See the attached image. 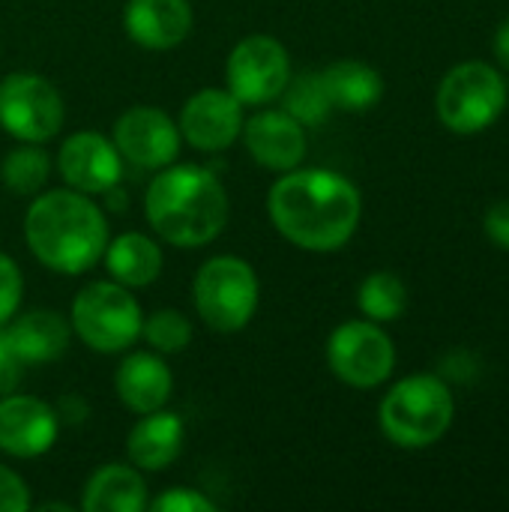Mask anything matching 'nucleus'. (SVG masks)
<instances>
[{"label":"nucleus","mask_w":509,"mask_h":512,"mask_svg":"<svg viewBox=\"0 0 509 512\" xmlns=\"http://www.w3.org/2000/svg\"><path fill=\"white\" fill-rule=\"evenodd\" d=\"M279 99H282V111H288L306 129H315V126L327 123V117L333 114V102L327 96V87L321 81V72L291 75V81L285 84V90H282Z\"/></svg>","instance_id":"obj_25"},{"label":"nucleus","mask_w":509,"mask_h":512,"mask_svg":"<svg viewBox=\"0 0 509 512\" xmlns=\"http://www.w3.org/2000/svg\"><path fill=\"white\" fill-rule=\"evenodd\" d=\"M36 510H39V512H51V510H57V512H72V507H69V504H57V501H48V504H39Z\"/></svg>","instance_id":"obj_34"},{"label":"nucleus","mask_w":509,"mask_h":512,"mask_svg":"<svg viewBox=\"0 0 509 512\" xmlns=\"http://www.w3.org/2000/svg\"><path fill=\"white\" fill-rule=\"evenodd\" d=\"M150 504L144 471H138L132 462H111L90 474L81 492V510L84 512H144Z\"/></svg>","instance_id":"obj_19"},{"label":"nucleus","mask_w":509,"mask_h":512,"mask_svg":"<svg viewBox=\"0 0 509 512\" xmlns=\"http://www.w3.org/2000/svg\"><path fill=\"white\" fill-rule=\"evenodd\" d=\"M327 366L342 384L354 390H375L393 375L396 348L381 324L345 321L327 339Z\"/></svg>","instance_id":"obj_10"},{"label":"nucleus","mask_w":509,"mask_h":512,"mask_svg":"<svg viewBox=\"0 0 509 512\" xmlns=\"http://www.w3.org/2000/svg\"><path fill=\"white\" fill-rule=\"evenodd\" d=\"M273 228L303 252H336L360 225V189L330 168H291L267 195Z\"/></svg>","instance_id":"obj_1"},{"label":"nucleus","mask_w":509,"mask_h":512,"mask_svg":"<svg viewBox=\"0 0 509 512\" xmlns=\"http://www.w3.org/2000/svg\"><path fill=\"white\" fill-rule=\"evenodd\" d=\"M483 228H486V237H489L495 246H501V249H507L509 252V201H498V204H492V207L486 210Z\"/></svg>","instance_id":"obj_31"},{"label":"nucleus","mask_w":509,"mask_h":512,"mask_svg":"<svg viewBox=\"0 0 509 512\" xmlns=\"http://www.w3.org/2000/svg\"><path fill=\"white\" fill-rule=\"evenodd\" d=\"M261 303V282L240 255H213L192 279L195 315L216 333H240L249 327Z\"/></svg>","instance_id":"obj_6"},{"label":"nucleus","mask_w":509,"mask_h":512,"mask_svg":"<svg viewBox=\"0 0 509 512\" xmlns=\"http://www.w3.org/2000/svg\"><path fill=\"white\" fill-rule=\"evenodd\" d=\"M243 120V102L228 87H204L183 102L177 126L189 147L201 153H222L240 141Z\"/></svg>","instance_id":"obj_12"},{"label":"nucleus","mask_w":509,"mask_h":512,"mask_svg":"<svg viewBox=\"0 0 509 512\" xmlns=\"http://www.w3.org/2000/svg\"><path fill=\"white\" fill-rule=\"evenodd\" d=\"M231 201L216 171L192 162H171L156 171L144 192L150 228L177 249L210 246L228 225Z\"/></svg>","instance_id":"obj_3"},{"label":"nucleus","mask_w":509,"mask_h":512,"mask_svg":"<svg viewBox=\"0 0 509 512\" xmlns=\"http://www.w3.org/2000/svg\"><path fill=\"white\" fill-rule=\"evenodd\" d=\"M66 120L60 90L39 72H9L0 78V129L15 141L45 144Z\"/></svg>","instance_id":"obj_8"},{"label":"nucleus","mask_w":509,"mask_h":512,"mask_svg":"<svg viewBox=\"0 0 509 512\" xmlns=\"http://www.w3.org/2000/svg\"><path fill=\"white\" fill-rule=\"evenodd\" d=\"M509 90L504 75L489 63H459L438 87V120L456 135H477L489 129L507 108Z\"/></svg>","instance_id":"obj_7"},{"label":"nucleus","mask_w":509,"mask_h":512,"mask_svg":"<svg viewBox=\"0 0 509 512\" xmlns=\"http://www.w3.org/2000/svg\"><path fill=\"white\" fill-rule=\"evenodd\" d=\"M225 81L243 108H264L291 81V54L270 33L243 36L225 60Z\"/></svg>","instance_id":"obj_9"},{"label":"nucleus","mask_w":509,"mask_h":512,"mask_svg":"<svg viewBox=\"0 0 509 512\" xmlns=\"http://www.w3.org/2000/svg\"><path fill=\"white\" fill-rule=\"evenodd\" d=\"M60 435L57 411L36 396L6 393L0 396V453L9 459H39Z\"/></svg>","instance_id":"obj_14"},{"label":"nucleus","mask_w":509,"mask_h":512,"mask_svg":"<svg viewBox=\"0 0 509 512\" xmlns=\"http://www.w3.org/2000/svg\"><path fill=\"white\" fill-rule=\"evenodd\" d=\"M102 264L108 270V276L120 285H126L129 291L135 288H147L162 276L165 267V255L162 246L141 234V231H123L120 237L108 240Z\"/></svg>","instance_id":"obj_21"},{"label":"nucleus","mask_w":509,"mask_h":512,"mask_svg":"<svg viewBox=\"0 0 509 512\" xmlns=\"http://www.w3.org/2000/svg\"><path fill=\"white\" fill-rule=\"evenodd\" d=\"M333 111L363 114L372 111L384 96V78L363 60H336L321 72Z\"/></svg>","instance_id":"obj_22"},{"label":"nucleus","mask_w":509,"mask_h":512,"mask_svg":"<svg viewBox=\"0 0 509 512\" xmlns=\"http://www.w3.org/2000/svg\"><path fill=\"white\" fill-rule=\"evenodd\" d=\"M246 153L252 162H258L267 171L285 174L291 168H300L309 150L306 126L297 123L288 111L282 108H261L249 120H243L240 132Z\"/></svg>","instance_id":"obj_15"},{"label":"nucleus","mask_w":509,"mask_h":512,"mask_svg":"<svg viewBox=\"0 0 509 512\" xmlns=\"http://www.w3.org/2000/svg\"><path fill=\"white\" fill-rule=\"evenodd\" d=\"M147 507L153 512H216V504H213L207 495H201V492H195V489H189V486L165 489V492H162L159 498H153Z\"/></svg>","instance_id":"obj_28"},{"label":"nucleus","mask_w":509,"mask_h":512,"mask_svg":"<svg viewBox=\"0 0 509 512\" xmlns=\"http://www.w3.org/2000/svg\"><path fill=\"white\" fill-rule=\"evenodd\" d=\"M6 333L21 354L27 366L36 363H51L66 354L69 339H72V324L60 312L51 309H30L24 315H15L6 324Z\"/></svg>","instance_id":"obj_20"},{"label":"nucleus","mask_w":509,"mask_h":512,"mask_svg":"<svg viewBox=\"0 0 509 512\" xmlns=\"http://www.w3.org/2000/svg\"><path fill=\"white\" fill-rule=\"evenodd\" d=\"M114 393L120 405L132 414H150L171 402L174 375L162 354L156 351H132L120 360L114 372Z\"/></svg>","instance_id":"obj_17"},{"label":"nucleus","mask_w":509,"mask_h":512,"mask_svg":"<svg viewBox=\"0 0 509 512\" xmlns=\"http://www.w3.org/2000/svg\"><path fill=\"white\" fill-rule=\"evenodd\" d=\"M57 174H60L63 186L84 192L90 198H99L111 186L120 183L123 156L111 138H105L93 129H78V132L66 135L57 150Z\"/></svg>","instance_id":"obj_13"},{"label":"nucleus","mask_w":509,"mask_h":512,"mask_svg":"<svg viewBox=\"0 0 509 512\" xmlns=\"http://www.w3.org/2000/svg\"><path fill=\"white\" fill-rule=\"evenodd\" d=\"M360 312L375 324H390L405 315L408 309V288L405 282L390 270H375L360 282L357 291Z\"/></svg>","instance_id":"obj_24"},{"label":"nucleus","mask_w":509,"mask_h":512,"mask_svg":"<svg viewBox=\"0 0 509 512\" xmlns=\"http://www.w3.org/2000/svg\"><path fill=\"white\" fill-rule=\"evenodd\" d=\"M495 57H498V63L504 66L509 72V18L501 21V27L495 30Z\"/></svg>","instance_id":"obj_33"},{"label":"nucleus","mask_w":509,"mask_h":512,"mask_svg":"<svg viewBox=\"0 0 509 512\" xmlns=\"http://www.w3.org/2000/svg\"><path fill=\"white\" fill-rule=\"evenodd\" d=\"M111 141L120 150L123 162L144 171H159L177 162L183 147L177 120L156 105L126 108L111 126Z\"/></svg>","instance_id":"obj_11"},{"label":"nucleus","mask_w":509,"mask_h":512,"mask_svg":"<svg viewBox=\"0 0 509 512\" xmlns=\"http://www.w3.org/2000/svg\"><path fill=\"white\" fill-rule=\"evenodd\" d=\"M195 12L189 0H126L123 30L147 51H171L192 33Z\"/></svg>","instance_id":"obj_16"},{"label":"nucleus","mask_w":509,"mask_h":512,"mask_svg":"<svg viewBox=\"0 0 509 512\" xmlns=\"http://www.w3.org/2000/svg\"><path fill=\"white\" fill-rule=\"evenodd\" d=\"M51 177V156L42 144H30L21 141L18 147H12L3 162H0V180L9 192L33 198L45 189Z\"/></svg>","instance_id":"obj_23"},{"label":"nucleus","mask_w":509,"mask_h":512,"mask_svg":"<svg viewBox=\"0 0 509 512\" xmlns=\"http://www.w3.org/2000/svg\"><path fill=\"white\" fill-rule=\"evenodd\" d=\"M192 336H195V327H192L189 315H183L180 309H156V312L144 315L141 339L147 342L150 351H156L162 357L183 354L192 345Z\"/></svg>","instance_id":"obj_26"},{"label":"nucleus","mask_w":509,"mask_h":512,"mask_svg":"<svg viewBox=\"0 0 509 512\" xmlns=\"http://www.w3.org/2000/svg\"><path fill=\"white\" fill-rule=\"evenodd\" d=\"M69 324L84 348L96 354H123L141 339L144 309L126 285L99 279L75 294Z\"/></svg>","instance_id":"obj_5"},{"label":"nucleus","mask_w":509,"mask_h":512,"mask_svg":"<svg viewBox=\"0 0 509 512\" xmlns=\"http://www.w3.org/2000/svg\"><path fill=\"white\" fill-rule=\"evenodd\" d=\"M21 297H24L21 267L15 264V258H9L6 252H0V327H6L18 315Z\"/></svg>","instance_id":"obj_27"},{"label":"nucleus","mask_w":509,"mask_h":512,"mask_svg":"<svg viewBox=\"0 0 509 512\" xmlns=\"http://www.w3.org/2000/svg\"><path fill=\"white\" fill-rule=\"evenodd\" d=\"M186 444V426L180 414L159 408L150 414H141L126 438V456L129 462L144 474H159L177 462Z\"/></svg>","instance_id":"obj_18"},{"label":"nucleus","mask_w":509,"mask_h":512,"mask_svg":"<svg viewBox=\"0 0 509 512\" xmlns=\"http://www.w3.org/2000/svg\"><path fill=\"white\" fill-rule=\"evenodd\" d=\"M54 411H57V417H60V426H63V423H66V426H81V423L90 417V408H87L84 396H78V393H66V396L54 405Z\"/></svg>","instance_id":"obj_32"},{"label":"nucleus","mask_w":509,"mask_h":512,"mask_svg":"<svg viewBox=\"0 0 509 512\" xmlns=\"http://www.w3.org/2000/svg\"><path fill=\"white\" fill-rule=\"evenodd\" d=\"M24 366H27V363H24L21 354L15 351V345H12L6 327H0V396L12 393V390L21 384Z\"/></svg>","instance_id":"obj_30"},{"label":"nucleus","mask_w":509,"mask_h":512,"mask_svg":"<svg viewBox=\"0 0 509 512\" xmlns=\"http://www.w3.org/2000/svg\"><path fill=\"white\" fill-rule=\"evenodd\" d=\"M24 240L33 258L60 276L93 270L111 240L105 210L69 186L33 195L24 213Z\"/></svg>","instance_id":"obj_2"},{"label":"nucleus","mask_w":509,"mask_h":512,"mask_svg":"<svg viewBox=\"0 0 509 512\" xmlns=\"http://www.w3.org/2000/svg\"><path fill=\"white\" fill-rule=\"evenodd\" d=\"M456 402L444 378L411 375L390 387L381 399L378 423L390 444L402 450H423L438 444L453 426Z\"/></svg>","instance_id":"obj_4"},{"label":"nucleus","mask_w":509,"mask_h":512,"mask_svg":"<svg viewBox=\"0 0 509 512\" xmlns=\"http://www.w3.org/2000/svg\"><path fill=\"white\" fill-rule=\"evenodd\" d=\"M30 504V486L24 483V477L0 465V512H27Z\"/></svg>","instance_id":"obj_29"}]
</instances>
